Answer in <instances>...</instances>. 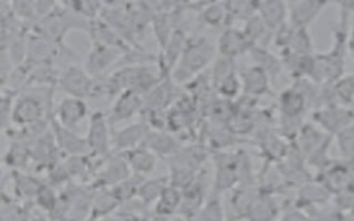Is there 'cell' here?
<instances>
[{
    "mask_svg": "<svg viewBox=\"0 0 354 221\" xmlns=\"http://www.w3.org/2000/svg\"><path fill=\"white\" fill-rule=\"evenodd\" d=\"M339 146L344 156L354 157V123L337 134Z\"/></svg>",
    "mask_w": 354,
    "mask_h": 221,
    "instance_id": "cell-40",
    "label": "cell"
},
{
    "mask_svg": "<svg viewBox=\"0 0 354 221\" xmlns=\"http://www.w3.org/2000/svg\"><path fill=\"white\" fill-rule=\"evenodd\" d=\"M10 177L12 182L14 196L24 203H30V204H33V200L39 189L46 182L44 180H40L24 170H11Z\"/></svg>",
    "mask_w": 354,
    "mask_h": 221,
    "instance_id": "cell-18",
    "label": "cell"
},
{
    "mask_svg": "<svg viewBox=\"0 0 354 221\" xmlns=\"http://www.w3.org/2000/svg\"><path fill=\"white\" fill-rule=\"evenodd\" d=\"M123 54L124 51L119 48H113L101 43L91 41V48L84 59L83 66L90 76L101 77V76H105L106 70L111 66L118 65Z\"/></svg>",
    "mask_w": 354,
    "mask_h": 221,
    "instance_id": "cell-7",
    "label": "cell"
},
{
    "mask_svg": "<svg viewBox=\"0 0 354 221\" xmlns=\"http://www.w3.org/2000/svg\"><path fill=\"white\" fill-rule=\"evenodd\" d=\"M239 77L242 81V94L245 95L260 99L272 91V80L268 73L253 64L239 68Z\"/></svg>",
    "mask_w": 354,
    "mask_h": 221,
    "instance_id": "cell-13",
    "label": "cell"
},
{
    "mask_svg": "<svg viewBox=\"0 0 354 221\" xmlns=\"http://www.w3.org/2000/svg\"><path fill=\"white\" fill-rule=\"evenodd\" d=\"M149 131H151V128L142 120L130 123V124L122 127L120 130L113 133V142H112L113 152L124 153V152H129L140 145H144L145 138L148 137Z\"/></svg>",
    "mask_w": 354,
    "mask_h": 221,
    "instance_id": "cell-16",
    "label": "cell"
},
{
    "mask_svg": "<svg viewBox=\"0 0 354 221\" xmlns=\"http://www.w3.org/2000/svg\"><path fill=\"white\" fill-rule=\"evenodd\" d=\"M328 196V188L324 184L304 182L297 192V203L303 206L318 204Z\"/></svg>",
    "mask_w": 354,
    "mask_h": 221,
    "instance_id": "cell-35",
    "label": "cell"
},
{
    "mask_svg": "<svg viewBox=\"0 0 354 221\" xmlns=\"http://www.w3.org/2000/svg\"><path fill=\"white\" fill-rule=\"evenodd\" d=\"M196 15L198 22L203 26L220 28L221 30L230 26L225 1H198Z\"/></svg>",
    "mask_w": 354,
    "mask_h": 221,
    "instance_id": "cell-19",
    "label": "cell"
},
{
    "mask_svg": "<svg viewBox=\"0 0 354 221\" xmlns=\"http://www.w3.org/2000/svg\"><path fill=\"white\" fill-rule=\"evenodd\" d=\"M32 204L18 200L15 196L1 193L0 221H29L32 217Z\"/></svg>",
    "mask_w": 354,
    "mask_h": 221,
    "instance_id": "cell-28",
    "label": "cell"
},
{
    "mask_svg": "<svg viewBox=\"0 0 354 221\" xmlns=\"http://www.w3.org/2000/svg\"><path fill=\"white\" fill-rule=\"evenodd\" d=\"M145 177H141V175H137V174H133L131 177H129L127 180L119 182L118 185L112 186L111 191L112 193L115 195V198L118 199V202L122 204L124 202H129L134 198H137L138 195V188L141 185V182L144 181Z\"/></svg>",
    "mask_w": 354,
    "mask_h": 221,
    "instance_id": "cell-37",
    "label": "cell"
},
{
    "mask_svg": "<svg viewBox=\"0 0 354 221\" xmlns=\"http://www.w3.org/2000/svg\"><path fill=\"white\" fill-rule=\"evenodd\" d=\"M183 200V191L170 185L163 191L153 206V214L160 217H171L178 213Z\"/></svg>",
    "mask_w": 354,
    "mask_h": 221,
    "instance_id": "cell-29",
    "label": "cell"
},
{
    "mask_svg": "<svg viewBox=\"0 0 354 221\" xmlns=\"http://www.w3.org/2000/svg\"><path fill=\"white\" fill-rule=\"evenodd\" d=\"M214 163V178L212 185L213 195H221L231 192L239 186V152L218 151L212 153Z\"/></svg>",
    "mask_w": 354,
    "mask_h": 221,
    "instance_id": "cell-4",
    "label": "cell"
},
{
    "mask_svg": "<svg viewBox=\"0 0 354 221\" xmlns=\"http://www.w3.org/2000/svg\"><path fill=\"white\" fill-rule=\"evenodd\" d=\"M94 77L88 75L83 65L68 64L59 73L58 87L68 94V97H76L87 99L91 95Z\"/></svg>",
    "mask_w": 354,
    "mask_h": 221,
    "instance_id": "cell-5",
    "label": "cell"
},
{
    "mask_svg": "<svg viewBox=\"0 0 354 221\" xmlns=\"http://www.w3.org/2000/svg\"><path fill=\"white\" fill-rule=\"evenodd\" d=\"M279 217V206L268 188H261L260 195L254 200L246 221H277Z\"/></svg>",
    "mask_w": 354,
    "mask_h": 221,
    "instance_id": "cell-23",
    "label": "cell"
},
{
    "mask_svg": "<svg viewBox=\"0 0 354 221\" xmlns=\"http://www.w3.org/2000/svg\"><path fill=\"white\" fill-rule=\"evenodd\" d=\"M278 221H315V220L307 215L306 213L300 211L299 209H290L286 213H283Z\"/></svg>",
    "mask_w": 354,
    "mask_h": 221,
    "instance_id": "cell-41",
    "label": "cell"
},
{
    "mask_svg": "<svg viewBox=\"0 0 354 221\" xmlns=\"http://www.w3.org/2000/svg\"><path fill=\"white\" fill-rule=\"evenodd\" d=\"M225 4L228 11L230 26H234L232 23L236 21H241L245 23L249 18L257 14V1L238 0V1H225Z\"/></svg>",
    "mask_w": 354,
    "mask_h": 221,
    "instance_id": "cell-33",
    "label": "cell"
},
{
    "mask_svg": "<svg viewBox=\"0 0 354 221\" xmlns=\"http://www.w3.org/2000/svg\"><path fill=\"white\" fill-rule=\"evenodd\" d=\"M58 200H59V192L55 191V186L44 182L33 200V206L39 207L44 214H48L55 207Z\"/></svg>",
    "mask_w": 354,
    "mask_h": 221,
    "instance_id": "cell-38",
    "label": "cell"
},
{
    "mask_svg": "<svg viewBox=\"0 0 354 221\" xmlns=\"http://www.w3.org/2000/svg\"><path fill=\"white\" fill-rule=\"evenodd\" d=\"M111 127L105 112L94 110L90 113L87 133L84 135L90 155L105 159L113 153V134Z\"/></svg>",
    "mask_w": 354,
    "mask_h": 221,
    "instance_id": "cell-3",
    "label": "cell"
},
{
    "mask_svg": "<svg viewBox=\"0 0 354 221\" xmlns=\"http://www.w3.org/2000/svg\"><path fill=\"white\" fill-rule=\"evenodd\" d=\"M133 173L127 163L126 155L120 152H113L104 159L100 171L90 184L94 189L98 188H112L119 182L131 177Z\"/></svg>",
    "mask_w": 354,
    "mask_h": 221,
    "instance_id": "cell-6",
    "label": "cell"
},
{
    "mask_svg": "<svg viewBox=\"0 0 354 221\" xmlns=\"http://www.w3.org/2000/svg\"><path fill=\"white\" fill-rule=\"evenodd\" d=\"M144 145L151 149L158 157L167 159L177 153L184 145L180 138L169 131H155L151 130L148 137L145 138Z\"/></svg>",
    "mask_w": 354,
    "mask_h": 221,
    "instance_id": "cell-21",
    "label": "cell"
},
{
    "mask_svg": "<svg viewBox=\"0 0 354 221\" xmlns=\"http://www.w3.org/2000/svg\"><path fill=\"white\" fill-rule=\"evenodd\" d=\"M124 155L133 174L147 177L153 171L158 156L145 145H140L129 152H124Z\"/></svg>",
    "mask_w": 354,
    "mask_h": 221,
    "instance_id": "cell-27",
    "label": "cell"
},
{
    "mask_svg": "<svg viewBox=\"0 0 354 221\" xmlns=\"http://www.w3.org/2000/svg\"><path fill=\"white\" fill-rule=\"evenodd\" d=\"M313 119L330 134H339L354 123V112L343 105H328L317 108Z\"/></svg>",
    "mask_w": 354,
    "mask_h": 221,
    "instance_id": "cell-9",
    "label": "cell"
},
{
    "mask_svg": "<svg viewBox=\"0 0 354 221\" xmlns=\"http://www.w3.org/2000/svg\"><path fill=\"white\" fill-rule=\"evenodd\" d=\"M30 157H32V163L36 166V169L43 170V171H46L50 166H53L57 162L64 159V156L55 142L51 127L46 134H43L40 138H37L32 144Z\"/></svg>",
    "mask_w": 354,
    "mask_h": 221,
    "instance_id": "cell-12",
    "label": "cell"
},
{
    "mask_svg": "<svg viewBox=\"0 0 354 221\" xmlns=\"http://www.w3.org/2000/svg\"><path fill=\"white\" fill-rule=\"evenodd\" d=\"M169 175H158L153 178H144L138 188L137 198L147 206L155 204L163 191L169 186Z\"/></svg>",
    "mask_w": 354,
    "mask_h": 221,
    "instance_id": "cell-31",
    "label": "cell"
},
{
    "mask_svg": "<svg viewBox=\"0 0 354 221\" xmlns=\"http://www.w3.org/2000/svg\"><path fill=\"white\" fill-rule=\"evenodd\" d=\"M144 109V97L134 90H126L120 93L112 102L109 112H106L111 126L122 122H129L137 115H141Z\"/></svg>",
    "mask_w": 354,
    "mask_h": 221,
    "instance_id": "cell-8",
    "label": "cell"
},
{
    "mask_svg": "<svg viewBox=\"0 0 354 221\" xmlns=\"http://www.w3.org/2000/svg\"><path fill=\"white\" fill-rule=\"evenodd\" d=\"M29 221H51V220L48 218L47 214L39 213V214H32V217L29 218Z\"/></svg>",
    "mask_w": 354,
    "mask_h": 221,
    "instance_id": "cell-43",
    "label": "cell"
},
{
    "mask_svg": "<svg viewBox=\"0 0 354 221\" xmlns=\"http://www.w3.org/2000/svg\"><path fill=\"white\" fill-rule=\"evenodd\" d=\"M257 15L267 29L274 33L288 22V1L264 0L257 1Z\"/></svg>",
    "mask_w": 354,
    "mask_h": 221,
    "instance_id": "cell-20",
    "label": "cell"
},
{
    "mask_svg": "<svg viewBox=\"0 0 354 221\" xmlns=\"http://www.w3.org/2000/svg\"><path fill=\"white\" fill-rule=\"evenodd\" d=\"M252 47V43L248 40L242 28L227 26L224 28L216 41L217 55L225 57L230 59H236L238 57L248 54Z\"/></svg>",
    "mask_w": 354,
    "mask_h": 221,
    "instance_id": "cell-10",
    "label": "cell"
},
{
    "mask_svg": "<svg viewBox=\"0 0 354 221\" xmlns=\"http://www.w3.org/2000/svg\"><path fill=\"white\" fill-rule=\"evenodd\" d=\"M119 206H120V203L112 193L111 188L94 189L88 221H100L105 217H109L118 210Z\"/></svg>",
    "mask_w": 354,
    "mask_h": 221,
    "instance_id": "cell-25",
    "label": "cell"
},
{
    "mask_svg": "<svg viewBox=\"0 0 354 221\" xmlns=\"http://www.w3.org/2000/svg\"><path fill=\"white\" fill-rule=\"evenodd\" d=\"M348 52L354 58V25H353V28L350 30V35H348Z\"/></svg>",
    "mask_w": 354,
    "mask_h": 221,
    "instance_id": "cell-42",
    "label": "cell"
},
{
    "mask_svg": "<svg viewBox=\"0 0 354 221\" xmlns=\"http://www.w3.org/2000/svg\"><path fill=\"white\" fill-rule=\"evenodd\" d=\"M8 138V146L4 153V164L11 170H24L32 162L30 157V146L28 141L15 137V135H6Z\"/></svg>",
    "mask_w": 354,
    "mask_h": 221,
    "instance_id": "cell-22",
    "label": "cell"
},
{
    "mask_svg": "<svg viewBox=\"0 0 354 221\" xmlns=\"http://www.w3.org/2000/svg\"><path fill=\"white\" fill-rule=\"evenodd\" d=\"M248 54L252 59V64L266 70L272 81L283 70L279 55H275L274 52H271L266 46H259V44L252 46Z\"/></svg>",
    "mask_w": 354,
    "mask_h": 221,
    "instance_id": "cell-26",
    "label": "cell"
},
{
    "mask_svg": "<svg viewBox=\"0 0 354 221\" xmlns=\"http://www.w3.org/2000/svg\"><path fill=\"white\" fill-rule=\"evenodd\" d=\"M71 10H73L76 14L80 17L88 19V21H95L101 17L102 8H104V1H66L65 3Z\"/></svg>",
    "mask_w": 354,
    "mask_h": 221,
    "instance_id": "cell-39",
    "label": "cell"
},
{
    "mask_svg": "<svg viewBox=\"0 0 354 221\" xmlns=\"http://www.w3.org/2000/svg\"><path fill=\"white\" fill-rule=\"evenodd\" d=\"M87 116L88 106L86 99L76 97L62 98L54 110V119L59 124L72 130H75Z\"/></svg>",
    "mask_w": 354,
    "mask_h": 221,
    "instance_id": "cell-15",
    "label": "cell"
},
{
    "mask_svg": "<svg viewBox=\"0 0 354 221\" xmlns=\"http://www.w3.org/2000/svg\"><path fill=\"white\" fill-rule=\"evenodd\" d=\"M308 108L307 98L295 84L283 88L278 95L277 110L281 116L303 119V115Z\"/></svg>",
    "mask_w": 354,
    "mask_h": 221,
    "instance_id": "cell-17",
    "label": "cell"
},
{
    "mask_svg": "<svg viewBox=\"0 0 354 221\" xmlns=\"http://www.w3.org/2000/svg\"><path fill=\"white\" fill-rule=\"evenodd\" d=\"M54 91L55 88H51L44 99L37 95L22 91L14 102L11 124L14 127H26L29 124H33L50 117L54 113L53 110Z\"/></svg>",
    "mask_w": 354,
    "mask_h": 221,
    "instance_id": "cell-2",
    "label": "cell"
},
{
    "mask_svg": "<svg viewBox=\"0 0 354 221\" xmlns=\"http://www.w3.org/2000/svg\"><path fill=\"white\" fill-rule=\"evenodd\" d=\"M151 26L153 30V36L158 41L159 46V51H162L169 40L171 39L176 28H174V22L171 18V14L167 11H158L151 21Z\"/></svg>",
    "mask_w": 354,
    "mask_h": 221,
    "instance_id": "cell-30",
    "label": "cell"
},
{
    "mask_svg": "<svg viewBox=\"0 0 354 221\" xmlns=\"http://www.w3.org/2000/svg\"><path fill=\"white\" fill-rule=\"evenodd\" d=\"M59 221H86V220H83V218H79V217H76V215L69 214V215H66V217L61 218Z\"/></svg>",
    "mask_w": 354,
    "mask_h": 221,
    "instance_id": "cell-44",
    "label": "cell"
},
{
    "mask_svg": "<svg viewBox=\"0 0 354 221\" xmlns=\"http://www.w3.org/2000/svg\"><path fill=\"white\" fill-rule=\"evenodd\" d=\"M88 36H90L91 41H94V43H101V44H105V46H109L113 48H119L124 52H127L130 48H134L130 44H127L123 40V37L113 28H111L106 22H104L101 18L91 22Z\"/></svg>",
    "mask_w": 354,
    "mask_h": 221,
    "instance_id": "cell-24",
    "label": "cell"
},
{
    "mask_svg": "<svg viewBox=\"0 0 354 221\" xmlns=\"http://www.w3.org/2000/svg\"><path fill=\"white\" fill-rule=\"evenodd\" d=\"M243 33L246 35L248 40L252 43V46H266L264 41L267 39V41H271L272 39V33L267 29V26L264 25V22L260 19V17L256 14L252 18H249L243 26H242ZM267 47V46H266Z\"/></svg>",
    "mask_w": 354,
    "mask_h": 221,
    "instance_id": "cell-32",
    "label": "cell"
},
{
    "mask_svg": "<svg viewBox=\"0 0 354 221\" xmlns=\"http://www.w3.org/2000/svg\"><path fill=\"white\" fill-rule=\"evenodd\" d=\"M50 127H51L55 142H57L64 157L88 153V146H87L86 138L79 135L75 130L59 124L54 119V113L50 117Z\"/></svg>",
    "mask_w": 354,
    "mask_h": 221,
    "instance_id": "cell-11",
    "label": "cell"
},
{
    "mask_svg": "<svg viewBox=\"0 0 354 221\" xmlns=\"http://www.w3.org/2000/svg\"><path fill=\"white\" fill-rule=\"evenodd\" d=\"M329 3L317 0L288 1V22L295 28H310Z\"/></svg>",
    "mask_w": 354,
    "mask_h": 221,
    "instance_id": "cell-14",
    "label": "cell"
},
{
    "mask_svg": "<svg viewBox=\"0 0 354 221\" xmlns=\"http://www.w3.org/2000/svg\"><path fill=\"white\" fill-rule=\"evenodd\" d=\"M216 57V44H213L207 36L198 32H191L188 35L183 55L170 76L178 86L184 87L192 79L206 72L212 66Z\"/></svg>",
    "mask_w": 354,
    "mask_h": 221,
    "instance_id": "cell-1",
    "label": "cell"
},
{
    "mask_svg": "<svg viewBox=\"0 0 354 221\" xmlns=\"http://www.w3.org/2000/svg\"><path fill=\"white\" fill-rule=\"evenodd\" d=\"M299 55H314V41L307 28H295L289 46L286 48Z\"/></svg>",
    "mask_w": 354,
    "mask_h": 221,
    "instance_id": "cell-36",
    "label": "cell"
},
{
    "mask_svg": "<svg viewBox=\"0 0 354 221\" xmlns=\"http://www.w3.org/2000/svg\"><path fill=\"white\" fill-rule=\"evenodd\" d=\"M225 210L218 195H210L202 209L191 221H225Z\"/></svg>",
    "mask_w": 354,
    "mask_h": 221,
    "instance_id": "cell-34",
    "label": "cell"
}]
</instances>
